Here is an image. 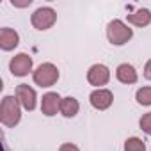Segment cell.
<instances>
[{"mask_svg":"<svg viewBox=\"0 0 151 151\" xmlns=\"http://www.w3.org/2000/svg\"><path fill=\"white\" fill-rule=\"evenodd\" d=\"M22 119V105L16 96H4L0 103V121L4 126L13 128Z\"/></svg>","mask_w":151,"mask_h":151,"instance_id":"cell-1","label":"cell"},{"mask_svg":"<svg viewBox=\"0 0 151 151\" xmlns=\"http://www.w3.org/2000/svg\"><path fill=\"white\" fill-rule=\"evenodd\" d=\"M132 36H133V30L121 20H112L107 25V37L116 46H121V45L128 43L132 39Z\"/></svg>","mask_w":151,"mask_h":151,"instance_id":"cell-2","label":"cell"},{"mask_svg":"<svg viewBox=\"0 0 151 151\" xmlns=\"http://www.w3.org/2000/svg\"><path fill=\"white\" fill-rule=\"evenodd\" d=\"M32 78L39 87H52L59 80V69L52 62H43L37 66V69L32 73Z\"/></svg>","mask_w":151,"mask_h":151,"instance_id":"cell-3","label":"cell"},{"mask_svg":"<svg viewBox=\"0 0 151 151\" xmlns=\"http://www.w3.org/2000/svg\"><path fill=\"white\" fill-rule=\"evenodd\" d=\"M55 22H57V13L52 7H39L30 16V23L37 30H48L50 27H53Z\"/></svg>","mask_w":151,"mask_h":151,"instance_id":"cell-4","label":"cell"},{"mask_svg":"<svg viewBox=\"0 0 151 151\" xmlns=\"http://www.w3.org/2000/svg\"><path fill=\"white\" fill-rule=\"evenodd\" d=\"M110 80V71L105 64H94L89 68L87 71V82L98 89H101V86H107Z\"/></svg>","mask_w":151,"mask_h":151,"instance_id":"cell-5","label":"cell"},{"mask_svg":"<svg viewBox=\"0 0 151 151\" xmlns=\"http://www.w3.org/2000/svg\"><path fill=\"white\" fill-rule=\"evenodd\" d=\"M9 69L14 77H27L32 71V57L27 53H18L11 59L9 62Z\"/></svg>","mask_w":151,"mask_h":151,"instance_id":"cell-6","label":"cell"},{"mask_svg":"<svg viewBox=\"0 0 151 151\" xmlns=\"http://www.w3.org/2000/svg\"><path fill=\"white\" fill-rule=\"evenodd\" d=\"M89 101H91V105H93L96 110H107V109L114 103V94H112V91L101 87V89H96V91L91 93Z\"/></svg>","mask_w":151,"mask_h":151,"instance_id":"cell-7","label":"cell"},{"mask_svg":"<svg viewBox=\"0 0 151 151\" xmlns=\"http://www.w3.org/2000/svg\"><path fill=\"white\" fill-rule=\"evenodd\" d=\"M16 98H18L20 105L25 110H34L36 109V91L30 86H27V84L16 86Z\"/></svg>","mask_w":151,"mask_h":151,"instance_id":"cell-8","label":"cell"},{"mask_svg":"<svg viewBox=\"0 0 151 151\" xmlns=\"http://www.w3.org/2000/svg\"><path fill=\"white\" fill-rule=\"evenodd\" d=\"M60 101L62 98L57 93H46L41 100V112L48 117L55 116L57 112H60Z\"/></svg>","mask_w":151,"mask_h":151,"instance_id":"cell-9","label":"cell"},{"mask_svg":"<svg viewBox=\"0 0 151 151\" xmlns=\"http://www.w3.org/2000/svg\"><path fill=\"white\" fill-rule=\"evenodd\" d=\"M20 43V36L16 30L9 29V27H4L2 30H0V48H2L4 52H11L18 46Z\"/></svg>","mask_w":151,"mask_h":151,"instance_id":"cell-10","label":"cell"},{"mask_svg":"<svg viewBox=\"0 0 151 151\" xmlns=\"http://www.w3.org/2000/svg\"><path fill=\"white\" fill-rule=\"evenodd\" d=\"M116 77H117V80H119L121 84H126V86L135 84V82L139 80L135 68H133L132 64H128V62L117 66V69H116Z\"/></svg>","mask_w":151,"mask_h":151,"instance_id":"cell-11","label":"cell"},{"mask_svg":"<svg viewBox=\"0 0 151 151\" xmlns=\"http://www.w3.org/2000/svg\"><path fill=\"white\" fill-rule=\"evenodd\" d=\"M126 18H128V23H132L135 27H147L151 23V11L142 7V9H137L132 14H126Z\"/></svg>","mask_w":151,"mask_h":151,"instance_id":"cell-12","label":"cell"},{"mask_svg":"<svg viewBox=\"0 0 151 151\" xmlns=\"http://www.w3.org/2000/svg\"><path fill=\"white\" fill-rule=\"evenodd\" d=\"M78 110H80V105H78L77 98H73V96L62 98V101H60V114L64 117H75L78 114Z\"/></svg>","mask_w":151,"mask_h":151,"instance_id":"cell-13","label":"cell"},{"mask_svg":"<svg viewBox=\"0 0 151 151\" xmlns=\"http://www.w3.org/2000/svg\"><path fill=\"white\" fill-rule=\"evenodd\" d=\"M124 151H146V144L139 137H130L124 140Z\"/></svg>","mask_w":151,"mask_h":151,"instance_id":"cell-14","label":"cell"},{"mask_svg":"<svg viewBox=\"0 0 151 151\" xmlns=\"http://www.w3.org/2000/svg\"><path fill=\"white\" fill-rule=\"evenodd\" d=\"M137 98V103L139 105H144V107H149L151 105V87H140L135 94Z\"/></svg>","mask_w":151,"mask_h":151,"instance_id":"cell-15","label":"cell"},{"mask_svg":"<svg viewBox=\"0 0 151 151\" xmlns=\"http://www.w3.org/2000/svg\"><path fill=\"white\" fill-rule=\"evenodd\" d=\"M139 124H140V130H142V132H146L147 135H151V112L144 114V116L140 117Z\"/></svg>","mask_w":151,"mask_h":151,"instance_id":"cell-16","label":"cell"},{"mask_svg":"<svg viewBox=\"0 0 151 151\" xmlns=\"http://www.w3.org/2000/svg\"><path fill=\"white\" fill-rule=\"evenodd\" d=\"M59 151H80V149H78V146L68 142V144H62V146L59 147Z\"/></svg>","mask_w":151,"mask_h":151,"instance_id":"cell-17","label":"cell"},{"mask_svg":"<svg viewBox=\"0 0 151 151\" xmlns=\"http://www.w3.org/2000/svg\"><path fill=\"white\" fill-rule=\"evenodd\" d=\"M144 77L147 78V80H151V59L146 62V66H144Z\"/></svg>","mask_w":151,"mask_h":151,"instance_id":"cell-18","label":"cell"},{"mask_svg":"<svg viewBox=\"0 0 151 151\" xmlns=\"http://www.w3.org/2000/svg\"><path fill=\"white\" fill-rule=\"evenodd\" d=\"M11 4H13L14 7H27V6L32 4V0H27V2H16V0H11Z\"/></svg>","mask_w":151,"mask_h":151,"instance_id":"cell-19","label":"cell"}]
</instances>
